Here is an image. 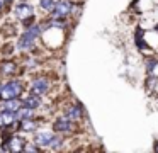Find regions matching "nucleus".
Segmentation results:
<instances>
[{"instance_id": "f257e3e1", "label": "nucleus", "mask_w": 158, "mask_h": 153, "mask_svg": "<svg viewBox=\"0 0 158 153\" xmlns=\"http://www.w3.org/2000/svg\"><path fill=\"white\" fill-rule=\"evenodd\" d=\"M22 94V83L17 80H12L5 83L4 87H0V99L7 100V99H17Z\"/></svg>"}, {"instance_id": "f03ea898", "label": "nucleus", "mask_w": 158, "mask_h": 153, "mask_svg": "<svg viewBox=\"0 0 158 153\" xmlns=\"http://www.w3.org/2000/svg\"><path fill=\"white\" fill-rule=\"evenodd\" d=\"M39 32H41V27L39 26H31L21 36V39H19V48H21V49H29V48H32V44L38 39Z\"/></svg>"}, {"instance_id": "7ed1b4c3", "label": "nucleus", "mask_w": 158, "mask_h": 153, "mask_svg": "<svg viewBox=\"0 0 158 153\" xmlns=\"http://www.w3.org/2000/svg\"><path fill=\"white\" fill-rule=\"evenodd\" d=\"M72 2L70 0H56L55 7H53V19L63 20L65 17H68V14L72 12Z\"/></svg>"}, {"instance_id": "20e7f679", "label": "nucleus", "mask_w": 158, "mask_h": 153, "mask_svg": "<svg viewBox=\"0 0 158 153\" xmlns=\"http://www.w3.org/2000/svg\"><path fill=\"white\" fill-rule=\"evenodd\" d=\"M53 129H55L56 133H70L73 129V122L70 117H66V116H61V117H58L55 121V124H53Z\"/></svg>"}, {"instance_id": "39448f33", "label": "nucleus", "mask_w": 158, "mask_h": 153, "mask_svg": "<svg viewBox=\"0 0 158 153\" xmlns=\"http://www.w3.org/2000/svg\"><path fill=\"white\" fill-rule=\"evenodd\" d=\"M49 88V83L46 78H36L34 82H32V87H31V92L36 95H44L46 92H48Z\"/></svg>"}, {"instance_id": "423d86ee", "label": "nucleus", "mask_w": 158, "mask_h": 153, "mask_svg": "<svg viewBox=\"0 0 158 153\" xmlns=\"http://www.w3.org/2000/svg\"><path fill=\"white\" fill-rule=\"evenodd\" d=\"M15 121H17L15 112H10V111H2L0 112V128H9V126H12Z\"/></svg>"}, {"instance_id": "0eeeda50", "label": "nucleus", "mask_w": 158, "mask_h": 153, "mask_svg": "<svg viewBox=\"0 0 158 153\" xmlns=\"http://www.w3.org/2000/svg\"><path fill=\"white\" fill-rule=\"evenodd\" d=\"M24 139L19 138V136H12L10 139L5 145V150H10V151H22L24 150Z\"/></svg>"}, {"instance_id": "6e6552de", "label": "nucleus", "mask_w": 158, "mask_h": 153, "mask_svg": "<svg viewBox=\"0 0 158 153\" xmlns=\"http://www.w3.org/2000/svg\"><path fill=\"white\" fill-rule=\"evenodd\" d=\"M15 15H17L21 20L31 19V15H32V7H31V5H26V3H22V5H19L17 9H15Z\"/></svg>"}, {"instance_id": "1a4fd4ad", "label": "nucleus", "mask_w": 158, "mask_h": 153, "mask_svg": "<svg viewBox=\"0 0 158 153\" xmlns=\"http://www.w3.org/2000/svg\"><path fill=\"white\" fill-rule=\"evenodd\" d=\"M53 138H55L53 133H38L36 134V145L38 146H49Z\"/></svg>"}, {"instance_id": "9d476101", "label": "nucleus", "mask_w": 158, "mask_h": 153, "mask_svg": "<svg viewBox=\"0 0 158 153\" xmlns=\"http://www.w3.org/2000/svg\"><path fill=\"white\" fill-rule=\"evenodd\" d=\"M22 105L21 100H17V99H7V100L2 102V111H10V112H15L19 107Z\"/></svg>"}, {"instance_id": "9b49d317", "label": "nucleus", "mask_w": 158, "mask_h": 153, "mask_svg": "<svg viewBox=\"0 0 158 153\" xmlns=\"http://www.w3.org/2000/svg\"><path fill=\"white\" fill-rule=\"evenodd\" d=\"M22 105H26V107H29V109H32V111H34L36 107H39V105H41V95H36V94L29 95V97L22 102Z\"/></svg>"}, {"instance_id": "f8f14e48", "label": "nucleus", "mask_w": 158, "mask_h": 153, "mask_svg": "<svg viewBox=\"0 0 158 153\" xmlns=\"http://www.w3.org/2000/svg\"><path fill=\"white\" fill-rule=\"evenodd\" d=\"M36 128H38V122L32 121V117L31 119H22L21 121V129L22 131H34Z\"/></svg>"}, {"instance_id": "ddd939ff", "label": "nucleus", "mask_w": 158, "mask_h": 153, "mask_svg": "<svg viewBox=\"0 0 158 153\" xmlns=\"http://www.w3.org/2000/svg\"><path fill=\"white\" fill-rule=\"evenodd\" d=\"M66 117H70V119H78V117H82V107H80L78 104L73 105V107H70L68 112H66Z\"/></svg>"}, {"instance_id": "4468645a", "label": "nucleus", "mask_w": 158, "mask_h": 153, "mask_svg": "<svg viewBox=\"0 0 158 153\" xmlns=\"http://www.w3.org/2000/svg\"><path fill=\"white\" fill-rule=\"evenodd\" d=\"M55 3H56V0H41V7L46 10H53Z\"/></svg>"}, {"instance_id": "2eb2a0df", "label": "nucleus", "mask_w": 158, "mask_h": 153, "mask_svg": "<svg viewBox=\"0 0 158 153\" xmlns=\"http://www.w3.org/2000/svg\"><path fill=\"white\" fill-rule=\"evenodd\" d=\"M2 70H4L5 73H9V71H10V70H14V65H7V66H4V68H2Z\"/></svg>"}, {"instance_id": "dca6fc26", "label": "nucleus", "mask_w": 158, "mask_h": 153, "mask_svg": "<svg viewBox=\"0 0 158 153\" xmlns=\"http://www.w3.org/2000/svg\"><path fill=\"white\" fill-rule=\"evenodd\" d=\"M24 150L26 151H39L38 148H34V146H24Z\"/></svg>"}, {"instance_id": "f3484780", "label": "nucleus", "mask_w": 158, "mask_h": 153, "mask_svg": "<svg viewBox=\"0 0 158 153\" xmlns=\"http://www.w3.org/2000/svg\"><path fill=\"white\" fill-rule=\"evenodd\" d=\"M2 7H4V0H0V10H2Z\"/></svg>"}, {"instance_id": "a211bd4d", "label": "nucleus", "mask_w": 158, "mask_h": 153, "mask_svg": "<svg viewBox=\"0 0 158 153\" xmlns=\"http://www.w3.org/2000/svg\"><path fill=\"white\" fill-rule=\"evenodd\" d=\"M155 151H158V143H156V145H155Z\"/></svg>"}]
</instances>
